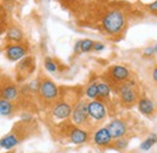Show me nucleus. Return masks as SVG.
<instances>
[{
	"instance_id": "1",
	"label": "nucleus",
	"mask_w": 157,
	"mask_h": 153,
	"mask_svg": "<svg viewBox=\"0 0 157 153\" xmlns=\"http://www.w3.org/2000/svg\"><path fill=\"white\" fill-rule=\"evenodd\" d=\"M103 27H104V30L109 34H113V35L118 34L124 27L123 13L117 10L109 11L103 18Z\"/></svg>"
},
{
	"instance_id": "2",
	"label": "nucleus",
	"mask_w": 157,
	"mask_h": 153,
	"mask_svg": "<svg viewBox=\"0 0 157 153\" xmlns=\"http://www.w3.org/2000/svg\"><path fill=\"white\" fill-rule=\"evenodd\" d=\"M90 117L88 115V104H86L83 100H81L80 103H78V105L75 106L73 114H71V118H73V122L75 124H83L87 118Z\"/></svg>"
},
{
	"instance_id": "3",
	"label": "nucleus",
	"mask_w": 157,
	"mask_h": 153,
	"mask_svg": "<svg viewBox=\"0 0 157 153\" xmlns=\"http://www.w3.org/2000/svg\"><path fill=\"white\" fill-rule=\"evenodd\" d=\"M39 93L41 98H44L45 100H53L58 95V88L52 81L45 80L41 82Z\"/></svg>"
},
{
	"instance_id": "4",
	"label": "nucleus",
	"mask_w": 157,
	"mask_h": 153,
	"mask_svg": "<svg viewBox=\"0 0 157 153\" xmlns=\"http://www.w3.org/2000/svg\"><path fill=\"white\" fill-rule=\"evenodd\" d=\"M120 95L122 101L126 105H131L137 100V92L134 91V86L132 82L124 83L120 87Z\"/></svg>"
},
{
	"instance_id": "5",
	"label": "nucleus",
	"mask_w": 157,
	"mask_h": 153,
	"mask_svg": "<svg viewBox=\"0 0 157 153\" xmlns=\"http://www.w3.org/2000/svg\"><path fill=\"white\" fill-rule=\"evenodd\" d=\"M88 115L96 121L104 119L106 115L105 106L103 105V103H100L98 100H92L91 103H88Z\"/></svg>"
},
{
	"instance_id": "6",
	"label": "nucleus",
	"mask_w": 157,
	"mask_h": 153,
	"mask_svg": "<svg viewBox=\"0 0 157 153\" xmlns=\"http://www.w3.org/2000/svg\"><path fill=\"white\" fill-rule=\"evenodd\" d=\"M106 128H108L109 133L111 135V137L115 139V140L123 137V135L126 134V132H127V127H126L124 122H122V121H120V119H114V121H111V122L108 124Z\"/></svg>"
},
{
	"instance_id": "7",
	"label": "nucleus",
	"mask_w": 157,
	"mask_h": 153,
	"mask_svg": "<svg viewBox=\"0 0 157 153\" xmlns=\"http://www.w3.org/2000/svg\"><path fill=\"white\" fill-rule=\"evenodd\" d=\"M27 48L22 45H9L6 47V57L10 60H20L25 56Z\"/></svg>"
},
{
	"instance_id": "8",
	"label": "nucleus",
	"mask_w": 157,
	"mask_h": 153,
	"mask_svg": "<svg viewBox=\"0 0 157 153\" xmlns=\"http://www.w3.org/2000/svg\"><path fill=\"white\" fill-rule=\"evenodd\" d=\"M52 114H53V116H55L56 118H58V119H65V118H68L69 116L71 115L73 112H71L70 105H69L68 103H63V101H62V103H58V104L55 106Z\"/></svg>"
},
{
	"instance_id": "9",
	"label": "nucleus",
	"mask_w": 157,
	"mask_h": 153,
	"mask_svg": "<svg viewBox=\"0 0 157 153\" xmlns=\"http://www.w3.org/2000/svg\"><path fill=\"white\" fill-rule=\"evenodd\" d=\"M111 135L108 128H100L94 134V144L98 146H108L111 142Z\"/></svg>"
},
{
	"instance_id": "10",
	"label": "nucleus",
	"mask_w": 157,
	"mask_h": 153,
	"mask_svg": "<svg viewBox=\"0 0 157 153\" xmlns=\"http://www.w3.org/2000/svg\"><path fill=\"white\" fill-rule=\"evenodd\" d=\"M110 74L114 80L120 81V82H123V81H127L128 77H129V71L127 70V68L122 66V65H115L111 68L110 70Z\"/></svg>"
},
{
	"instance_id": "11",
	"label": "nucleus",
	"mask_w": 157,
	"mask_h": 153,
	"mask_svg": "<svg viewBox=\"0 0 157 153\" xmlns=\"http://www.w3.org/2000/svg\"><path fill=\"white\" fill-rule=\"evenodd\" d=\"M69 136H70V141H71L73 144H75V145H81V144L86 142L87 139H88L87 132H86V130H82V129H80V128H74V129L70 132Z\"/></svg>"
},
{
	"instance_id": "12",
	"label": "nucleus",
	"mask_w": 157,
	"mask_h": 153,
	"mask_svg": "<svg viewBox=\"0 0 157 153\" xmlns=\"http://www.w3.org/2000/svg\"><path fill=\"white\" fill-rule=\"evenodd\" d=\"M138 109L139 111L143 114V115H152L154 114V110H155V106H154V103L147 99V98H141L139 101H138Z\"/></svg>"
},
{
	"instance_id": "13",
	"label": "nucleus",
	"mask_w": 157,
	"mask_h": 153,
	"mask_svg": "<svg viewBox=\"0 0 157 153\" xmlns=\"http://www.w3.org/2000/svg\"><path fill=\"white\" fill-rule=\"evenodd\" d=\"M34 68H35V65H34L33 59L30 57H27L24 58V59H22V62H21L20 65H18V70L23 71V75H25V77L34 70Z\"/></svg>"
},
{
	"instance_id": "14",
	"label": "nucleus",
	"mask_w": 157,
	"mask_h": 153,
	"mask_svg": "<svg viewBox=\"0 0 157 153\" xmlns=\"http://www.w3.org/2000/svg\"><path fill=\"white\" fill-rule=\"evenodd\" d=\"M17 95H18V89L13 84H9V86L4 87L1 91L2 99H6V100H13L17 98Z\"/></svg>"
},
{
	"instance_id": "15",
	"label": "nucleus",
	"mask_w": 157,
	"mask_h": 153,
	"mask_svg": "<svg viewBox=\"0 0 157 153\" xmlns=\"http://www.w3.org/2000/svg\"><path fill=\"white\" fill-rule=\"evenodd\" d=\"M17 144H18V139L16 137V135H13V134H9L7 136L2 137L1 141H0L1 147L5 148V150H11V148H13Z\"/></svg>"
},
{
	"instance_id": "16",
	"label": "nucleus",
	"mask_w": 157,
	"mask_h": 153,
	"mask_svg": "<svg viewBox=\"0 0 157 153\" xmlns=\"http://www.w3.org/2000/svg\"><path fill=\"white\" fill-rule=\"evenodd\" d=\"M11 112H12V104L10 103V100L1 99L0 100V114H1V116H9Z\"/></svg>"
},
{
	"instance_id": "17",
	"label": "nucleus",
	"mask_w": 157,
	"mask_h": 153,
	"mask_svg": "<svg viewBox=\"0 0 157 153\" xmlns=\"http://www.w3.org/2000/svg\"><path fill=\"white\" fill-rule=\"evenodd\" d=\"M7 39L10 41H13V42H20L23 35H22V32H21L18 28H11L9 32H7Z\"/></svg>"
},
{
	"instance_id": "18",
	"label": "nucleus",
	"mask_w": 157,
	"mask_h": 153,
	"mask_svg": "<svg viewBox=\"0 0 157 153\" xmlns=\"http://www.w3.org/2000/svg\"><path fill=\"white\" fill-rule=\"evenodd\" d=\"M157 142V135L156 134H151L141 145H140V148L143 150V151H149L155 144Z\"/></svg>"
},
{
	"instance_id": "19",
	"label": "nucleus",
	"mask_w": 157,
	"mask_h": 153,
	"mask_svg": "<svg viewBox=\"0 0 157 153\" xmlns=\"http://www.w3.org/2000/svg\"><path fill=\"white\" fill-rule=\"evenodd\" d=\"M86 95L90 99L94 100L98 96V83H91L86 89Z\"/></svg>"
},
{
	"instance_id": "20",
	"label": "nucleus",
	"mask_w": 157,
	"mask_h": 153,
	"mask_svg": "<svg viewBox=\"0 0 157 153\" xmlns=\"http://www.w3.org/2000/svg\"><path fill=\"white\" fill-rule=\"evenodd\" d=\"M109 95H110V87L104 82L98 83V96H100V98H109Z\"/></svg>"
},
{
	"instance_id": "21",
	"label": "nucleus",
	"mask_w": 157,
	"mask_h": 153,
	"mask_svg": "<svg viewBox=\"0 0 157 153\" xmlns=\"http://www.w3.org/2000/svg\"><path fill=\"white\" fill-rule=\"evenodd\" d=\"M93 46H94V42L92 40H82L81 41V52H90L91 50H93Z\"/></svg>"
},
{
	"instance_id": "22",
	"label": "nucleus",
	"mask_w": 157,
	"mask_h": 153,
	"mask_svg": "<svg viewBox=\"0 0 157 153\" xmlns=\"http://www.w3.org/2000/svg\"><path fill=\"white\" fill-rule=\"evenodd\" d=\"M45 69L50 73H56L57 71V64L55 63V60L47 57L45 59Z\"/></svg>"
},
{
	"instance_id": "23",
	"label": "nucleus",
	"mask_w": 157,
	"mask_h": 153,
	"mask_svg": "<svg viewBox=\"0 0 157 153\" xmlns=\"http://www.w3.org/2000/svg\"><path fill=\"white\" fill-rule=\"evenodd\" d=\"M128 146V140L121 137V139H117L116 142H115V147L118 148V150H124L126 147Z\"/></svg>"
},
{
	"instance_id": "24",
	"label": "nucleus",
	"mask_w": 157,
	"mask_h": 153,
	"mask_svg": "<svg viewBox=\"0 0 157 153\" xmlns=\"http://www.w3.org/2000/svg\"><path fill=\"white\" fill-rule=\"evenodd\" d=\"M40 86H41V83L39 82V80H34V81H32L28 84V87H29V89L32 92H38V91H40Z\"/></svg>"
},
{
	"instance_id": "25",
	"label": "nucleus",
	"mask_w": 157,
	"mask_h": 153,
	"mask_svg": "<svg viewBox=\"0 0 157 153\" xmlns=\"http://www.w3.org/2000/svg\"><path fill=\"white\" fill-rule=\"evenodd\" d=\"M154 53H155V48H154V47H147V48H145V51H144V56H146V57L152 56Z\"/></svg>"
},
{
	"instance_id": "26",
	"label": "nucleus",
	"mask_w": 157,
	"mask_h": 153,
	"mask_svg": "<svg viewBox=\"0 0 157 153\" xmlns=\"http://www.w3.org/2000/svg\"><path fill=\"white\" fill-rule=\"evenodd\" d=\"M104 45L103 43H99V42H94V46H93V50L94 51H103L104 50Z\"/></svg>"
},
{
	"instance_id": "27",
	"label": "nucleus",
	"mask_w": 157,
	"mask_h": 153,
	"mask_svg": "<svg viewBox=\"0 0 157 153\" xmlns=\"http://www.w3.org/2000/svg\"><path fill=\"white\" fill-rule=\"evenodd\" d=\"M21 118H22L23 122H30L32 121V116L28 115V114H23V115L21 116Z\"/></svg>"
},
{
	"instance_id": "28",
	"label": "nucleus",
	"mask_w": 157,
	"mask_h": 153,
	"mask_svg": "<svg viewBox=\"0 0 157 153\" xmlns=\"http://www.w3.org/2000/svg\"><path fill=\"white\" fill-rule=\"evenodd\" d=\"M74 52H75V53H78V52H81V41H78V42H76V45H75V48H74Z\"/></svg>"
},
{
	"instance_id": "29",
	"label": "nucleus",
	"mask_w": 157,
	"mask_h": 153,
	"mask_svg": "<svg viewBox=\"0 0 157 153\" xmlns=\"http://www.w3.org/2000/svg\"><path fill=\"white\" fill-rule=\"evenodd\" d=\"M149 9L151 10V11H154V12H157V0L155 2H152L150 6H149Z\"/></svg>"
},
{
	"instance_id": "30",
	"label": "nucleus",
	"mask_w": 157,
	"mask_h": 153,
	"mask_svg": "<svg viewBox=\"0 0 157 153\" xmlns=\"http://www.w3.org/2000/svg\"><path fill=\"white\" fill-rule=\"evenodd\" d=\"M152 77H154V80L157 82V66L155 68V70H154V73H152Z\"/></svg>"
},
{
	"instance_id": "31",
	"label": "nucleus",
	"mask_w": 157,
	"mask_h": 153,
	"mask_svg": "<svg viewBox=\"0 0 157 153\" xmlns=\"http://www.w3.org/2000/svg\"><path fill=\"white\" fill-rule=\"evenodd\" d=\"M154 48H155V53H157V43L154 46Z\"/></svg>"
},
{
	"instance_id": "32",
	"label": "nucleus",
	"mask_w": 157,
	"mask_h": 153,
	"mask_svg": "<svg viewBox=\"0 0 157 153\" xmlns=\"http://www.w3.org/2000/svg\"><path fill=\"white\" fill-rule=\"evenodd\" d=\"M4 1H11V0H4Z\"/></svg>"
}]
</instances>
